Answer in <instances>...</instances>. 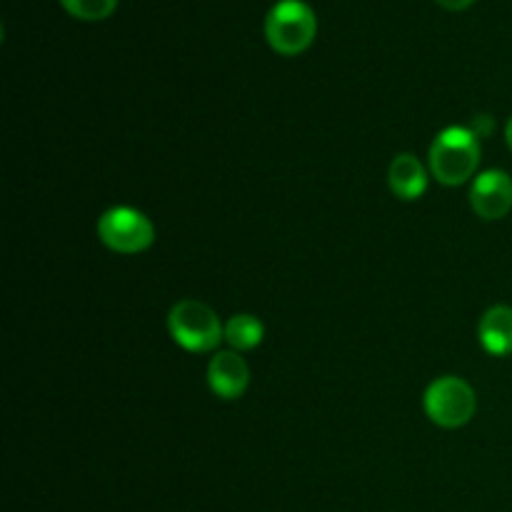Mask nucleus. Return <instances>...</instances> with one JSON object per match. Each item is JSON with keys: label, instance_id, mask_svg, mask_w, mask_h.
Returning a JSON list of instances; mask_svg holds the SVG:
<instances>
[{"label": "nucleus", "instance_id": "ddd939ff", "mask_svg": "<svg viewBox=\"0 0 512 512\" xmlns=\"http://www.w3.org/2000/svg\"><path fill=\"white\" fill-rule=\"evenodd\" d=\"M505 138H508V145H510V150H512V118L508 120V125H505Z\"/></svg>", "mask_w": 512, "mask_h": 512}, {"label": "nucleus", "instance_id": "9b49d317", "mask_svg": "<svg viewBox=\"0 0 512 512\" xmlns=\"http://www.w3.org/2000/svg\"><path fill=\"white\" fill-rule=\"evenodd\" d=\"M60 3L80 20H103L113 13L118 0H60Z\"/></svg>", "mask_w": 512, "mask_h": 512}, {"label": "nucleus", "instance_id": "20e7f679", "mask_svg": "<svg viewBox=\"0 0 512 512\" xmlns=\"http://www.w3.org/2000/svg\"><path fill=\"white\" fill-rule=\"evenodd\" d=\"M423 408L438 428L455 430L473 420L478 400L470 383H465L458 375H443L428 385L423 395Z\"/></svg>", "mask_w": 512, "mask_h": 512}, {"label": "nucleus", "instance_id": "39448f33", "mask_svg": "<svg viewBox=\"0 0 512 512\" xmlns=\"http://www.w3.org/2000/svg\"><path fill=\"white\" fill-rule=\"evenodd\" d=\"M98 238L108 250L138 255L153 245L155 228L150 218L130 205H115L98 218Z\"/></svg>", "mask_w": 512, "mask_h": 512}, {"label": "nucleus", "instance_id": "0eeeda50", "mask_svg": "<svg viewBox=\"0 0 512 512\" xmlns=\"http://www.w3.org/2000/svg\"><path fill=\"white\" fill-rule=\"evenodd\" d=\"M208 385L220 400L243 398L250 385L248 363L235 350H220L208 365Z\"/></svg>", "mask_w": 512, "mask_h": 512}, {"label": "nucleus", "instance_id": "9d476101", "mask_svg": "<svg viewBox=\"0 0 512 512\" xmlns=\"http://www.w3.org/2000/svg\"><path fill=\"white\" fill-rule=\"evenodd\" d=\"M263 338L265 325L250 313H238L233 315V318H228V323H225V343H228L235 353H245V350L258 348V345L263 343Z\"/></svg>", "mask_w": 512, "mask_h": 512}, {"label": "nucleus", "instance_id": "7ed1b4c3", "mask_svg": "<svg viewBox=\"0 0 512 512\" xmlns=\"http://www.w3.org/2000/svg\"><path fill=\"white\" fill-rule=\"evenodd\" d=\"M170 338L188 353H210L225 340V325L210 305L200 300H180L168 315Z\"/></svg>", "mask_w": 512, "mask_h": 512}, {"label": "nucleus", "instance_id": "1a4fd4ad", "mask_svg": "<svg viewBox=\"0 0 512 512\" xmlns=\"http://www.w3.org/2000/svg\"><path fill=\"white\" fill-rule=\"evenodd\" d=\"M480 345L495 358L512 355V308L510 305H493L480 318L478 325Z\"/></svg>", "mask_w": 512, "mask_h": 512}, {"label": "nucleus", "instance_id": "f8f14e48", "mask_svg": "<svg viewBox=\"0 0 512 512\" xmlns=\"http://www.w3.org/2000/svg\"><path fill=\"white\" fill-rule=\"evenodd\" d=\"M438 3L448 10H463V8H468L473 0H438Z\"/></svg>", "mask_w": 512, "mask_h": 512}, {"label": "nucleus", "instance_id": "f257e3e1", "mask_svg": "<svg viewBox=\"0 0 512 512\" xmlns=\"http://www.w3.org/2000/svg\"><path fill=\"white\" fill-rule=\"evenodd\" d=\"M480 165L478 135L463 125L440 130L430 145V173L438 183L455 188L468 183Z\"/></svg>", "mask_w": 512, "mask_h": 512}, {"label": "nucleus", "instance_id": "f03ea898", "mask_svg": "<svg viewBox=\"0 0 512 512\" xmlns=\"http://www.w3.org/2000/svg\"><path fill=\"white\" fill-rule=\"evenodd\" d=\"M318 18L305 0H278L265 18V38L280 55H298L310 48Z\"/></svg>", "mask_w": 512, "mask_h": 512}, {"label": "nucleus", "instance_id": "6e6552de", "mask_svg": "<svg viewBox=\"0 0 512 512\" xmlns=\"http://www.w3.org/2000/svg\"><path fill=\"white\" fill-rule=\"evenodd\" d=\"M388 183L395 198L418 200L428 190V170L413 153H400L390 163Z\"/></svg>", "mask_w": 512, "mask_h": 512}, {"label": "nucleus", "instance_id": "423d86ee", "mask_svg": "<svg viewBox=\"0 0 512 512\" xmlns=\"http://www.w3.org/2000/svg\"><path fill=\"white\" fill-rule=\"evenodd\" d=\"M470 205L483 220H500L512 208V178L505 170H485L475 175L470 188Z\"/></svg>", "mask_w": 512, "mask_h": 512}]
</instances>
